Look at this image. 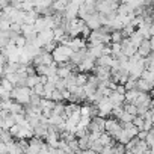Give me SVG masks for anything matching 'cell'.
<instances>
[{"label":"cell","instance_id":"cell-1","mask_svg":"<svg viewBox=\"0 0 154 154\" xmlns=\"http://www.w3.org/2000/svg\"><path fill=\"white\" fill-rule=\"evenodd\" d=\"M72 48L71 47H68V45H57L53 51H51V56H53V60L57 63V65H60V63H66V62H69V57L72 56Z\"/></svg>","mask_w":154,"mask_h":154},{"label":"cell","instance_id":"cell-2","mask_svg":"<svg viewBox=\"0 0 154 154\" xmlns=\"http://www.w3.org/2000/svg\"><path fill=\"white\" fill-rule=\"evenodd\" d=\"M30 95H32V89L27 86H15L11 91V98L23 106L30 103Z\"/></svg>","mask_w":154,"mask_h":154},{"label":"cell","instance_id":"cell-3","mask_svg":"<svg viewBox=\"0 0 154 154\" xmlns=\"http://www.w3.org/2000/svg\"><path fill=\"white\" fill-rule=\"evenodd\" d=\"M118 6H119V3H116L115 0H101V2H97L95 9H97V12H100V14L110 15V14L116 12Z\"/></svg>","mask_w":154,"mask_h":154},{"label":"cell","instance_id":"cell-4","mask_svg":"<svg viewBox=\"0 0 154 154\" xmlns=\"http://www.w3.org/2000/svg\"><path fill=\"white\" fill-rule=\"evenodd\" d=\"M83 2H68L65 11H63V17L66 20H72V18H77L79 17V8Z\"/></svg>","mask_w":154,"mask_h":154},{"label":"cell","instance_id":"cell-5","mask_svg":"<svg viewBox=\"0 0 154 154\" xmlns=\"http://www.w3.org/2000/svg\"><path fill=\"white\" fill-rule=\"evenodd\" d=\"M104 124H106V119L104 118L95 116V118L91 119L89 127H88V131L89 133H98V134H101V133H104Z\"/></svg>","mask_w":154,"mask_h":154},{"label":"cell","instance_id":"cell-6","mask_svg":"<svg viewBox=\"0 0 154 154\" xmlns=\"http://www.w3.org/2000/svg\"><path fill=\"white\" fill-rule=\"evenodd\" d=\"M121 122L116 119V118H107L106 119V124H104V131L109 133L112 137H115V134L121 130Z\"/></svg>","mask_w":154,"mask_h":154},{"label":"cell","instance_id":"cell-7","mask_svg":"<svg viewBox=\"0 0 154 154\" xmlns=\"http://www.w3.org/2000/svg\"><path fill=\"white\" fill-rule=\"evenodd\" d=\"M94 68H95V59L85 56V59L77 65V72H89L94 71Z\"/></svg>","mask_w":154,"mask_h":154},{"label":"cell","instance_id":"cell-8","mask_svg":"<svg viewBox=\"0 0 154 154\" xmlns=\"http://www.w3.org/2000/svg\"><path fill=\"white\" fill-rule=\"evenodd\" d=\"M85 23H86V26H88L91 30H98V29L103 26L101 21H100V14H98V12H94V14L88 15V18L85 20Z\"/></svg>","mask_w":154,"mask_h":154},{"label":"cell","instance_id":"cell-9","mask_svg":"<svg viewBox=\"0 0 154 154\" xmlns=\"http://www.w3.org/2000/svg\"><path fill=\"white\" fill-rule=\"evenodd\" d=\"M68 47H71L72 51H79V50H82V48H86L88 44H86V39L77 36V38H71V39H69Z\"/></svg>","mask_w":154,"mask_h":154},{"label":"cell","instance_id":"cell-10","mask_svg":"<svg viewBox=\"0 0 154 154\" xmlns=\"http://www.w3.org/2000/svg\"><path fill=\"white\" fill-rule=\"evenodd\" d=\"M24 17H26V12H24V11H21V9H17V8H15V9L9 14L8 20H9L11 23L23 24V23H24Z\"/></svg>","mask_w":154,"mask_h":154},{"label":"cell","instance_id":"cell-11","mask_svg":"<svg viewBox=\"0 0 154 154\" xmlns=\"http://www.w3.org/2000/svg\"><path fill=\"white\" fill-rule=\"evenodd\" d=\"M137 53L142 56V57H148L151 53H152V50H151V42H149V39H143L142 42H140V45L137 47Z\"/></svg>","mask_w":154,"mask_h":154},{"label":"cell","instance_id":"cell-12","mask_svg":"<svg viewBox=\"0 0 154 154\" xmlns=\"http://www.w3.org/2000/svg\"><path fill=\"white\" fill-rule=\"evenodd\" d=\"M143 39H145V38H143V35H142L139 30H134V32H133V33L128 36V41H130V44H131L134 48H137Z\"/></svg>","mask_w":154,"mask_h":154},{"label":"cell","instance_id":"cell-13","mask_svg":"<svg viewBox=\"0 0 154 154\" xmlns=\"http://www.w3.org/2000/svg\"><path fill=\"white\" fill-rule=\"evenodd\" d=\"M112 62H113V56H112V54H103V56H100V57L95 60V65L110 68V66H112Z\"/></svg>","mask_w":154,"mask_h":154},{"label":"cell","instance_id":"cell-14","mask_svg":"<svg viewBox=\"0 0 154 154\" xmlns=\"http://www.w3.org/2000/svg\"><path fill=\"white\" fill-rule=\"evenodd\" d=\"M109 100L112 101L113 106H122V104L125 103L124 94H119V92H116V91H112V94L109 95Z\"/></svg>","mask_w":154,"mask_h":154},{"label":"cell","instance_id":"cell-15","mask_svg":"<svg viewBox=\"0 0 154 154\" xmlns=\"http://www.w3.org/2000/svg\"><path fill=\"white\" fill-rule=\"evenodd\" d=\"M136 88H137V91H140V92H151L152 83H149V82H146V80H143V79H137Z\"/></svg>","mask_w":154,"mask_h":154},{"label":"cell","instance_id":"cell-16","mask_svg":"<svg viewBox=\"0 0 154 154\" xmlns=\"http://www.w3.org/2000/svg\"><path fill=\"white\" fill-rule=\"evenodd\" d=\"M68 2H69V0H56V2L51 5L53 12H62V14H63V11H65Z\"/></svg>","mask_w":154,"mask_h":154},{"label":"cell","instance_id":"cell-17","mask_svg":"<svg viewBox=\"0 0 154 154\" xmlns=\"http://www.w3.org/2000/svg\"><path fill=\"white\" fill-rule=\"evenodd\" d=\"M54 104H56V101H53V100H47V98H41V101H39V107H41V110H51V112H53Z\"/></svg>","mask_w":154,"mask_h":154},{"label":"cell","instance_id":"cell-18","mask_svg":"<svg viewBox=\"0 0 154 154\" xmlns=\"http://www.w3.org/2000/svg\"><path fill=\"white\" fill-rule=\"evenodd\" d=\"M146 149H149V146H148V143L145 142V140H137V143H136V146L131 149L133 152H136V154H143Z\"/></svg>","mask_w":154,"mask_h":154},{"label":"cell","instance_id":"cell-19","mask_svg":"<svg viewBox=\"0 0 154 154\" xmlns=\"http://www.w3.org/2000/svg\"><path fill=\"white\" fill-rule=\"evenodd\" d=\"M88 82V74L86 72H75V85L77 86H85Z\"/></svg>","mask_w":154,"mask_h":154},{"label":"cell","instance_id":"cell-20","mask_svg":"<svg viewBox=\"0 0 154 154\" xmlns=\"http://www.w3.org/2000/svg\"><path fill=\"white\" fill-rule=\"evenodd\" d=\"M77 142H79V148L82 151L83 149H88L91 146V140H89V136L88 134H85L83 137H79V139H77Z\"/></svg>","mask_w":154,"mask_h":154},{"label":"cell","instance_id":"cell-21","mask_svg":"<svg viewBox=\"0 0 154 154\" xmlns=\"http://www.w3.org/2000/svg\"><path fill=\"white\" fill-rule=\"evenodd\" d=\"M36 83H41V80H39V75L38 74H35V75H27V79H26V86L27 88H33Z\"/></svg>","mask_w":154,"mask_h":154},{"label":"cell","instance_id":"cell-22","mask_svg":"<svg viewBox=\"0 0 154 154\" xmlns=\"http://www.w3.org/2000/svg\"><path fill=\"white\" fill-rule=\"evenodd\" d=\"M110 48H112V56H113V57H118V56L122 54L121 42H110Z\"/></svg>","mask_w":154,"mask_h":154},{"label":"cell","instance_id":"cell-23","mask_svg":"<svg viewBox=\"0 0 154 154\" xmlns=\"http://www.w3.org/2000/svg\"><path fill=\"white\" fill-rule=\"evenodd\" d=\"M137 94H139L137 89H130V91H127V92L124 94V97H125V103H134Z\"/></svg>","mask_w":154,"mask_h":154},{"label":"cell","instance_id":"cell-24","mask_svg":"<svg viewBox=\"0 0 154 154\" xmlns=\"http://www.w3.org/2000/svg\"><path fill=\"white\" fill-rule=\"evenodd\" d=\"M12 41H14V44H15L18 48H23V47H26V44H27L26 36H24V35H21V33H20V35H17Z\"/></svg>","mask_w":154,"mask_h":154},{"label":"cell","instance_id":"cell-25","mask_svg":"<svg viewBox=\"0 0 154 154\" xmlns=\"http://www.w3.org/2000/svg\"><path fill=\"white\" fill-rule=\"evenodd\" d=\"M32 9H35V2H33V0H23V2H21V11L29 12Z\"/></svg>","mask_w":154,"mask_h":154},{"label":"cell","instance_id":"cell-26","mask_svg":"<svg viewBox=\"0 0 154 154\" xmlns=\"http://www.w3.org/2000/svg\"><path fill=\"white\" fill-rule=\"evenodd\" d=\"M124 110H125L127 113L133 115V116L137 115V106L133 104V103H124Z\"/></svg>","mask_w":154,"mask_h":154},{"label":"cell","instance_id":"cell-27","mask_svg":"<svg viewBox=\"0 0 154 154\" xmlns=\"http://www.w3.org/2000/svg\"><path fill=\"white\" fill-rule=\"evenodd\" d=\"M65 113V103L63 101H59L54 104V109H53V115H63Z\"/></svg>","mask_w":154,"mask_h":154},{"label":"cell","instance_id":"cell-28","mask_svg":"<svg viewBox=\"0 0 154 154\" xmlns=\"http://www.w3.org/2000/svg\"><path fill=\"white\" fill-rule=\"evenodd\" d=\"M122 39H124V36H122L121 30H113L110 33V42H121Z\"/></svg>","mask_w":154,"mask_h":154},{"label":"cell","instance_id":"cell-29","mask_svg":"<svg viewBox=\"0 0 154 154\" xmlns=\"http://www.w3.org/2000/svg\"><path fill=\"white\" fill-rule=\"evenodd\" d=\"M133 118H134L133 115H130V113H127V112L124 110V112H122V113L119 115L118 121H119L121 124H125V122H131V121H133Z\"/></svg>","mask_w":154,"mask_h":154},{"label":"cell","instance_id":"cell-30","mask_svg":"<svg viewBox=\"0 0 154 154\" xmlns=\"http://www.w3.org/2000/svg\"><path fill=\"white\" fill-rule=\"evenodd\" d=\"M140 79H143V80H146L149 83H154V72L149 71V69H145L142 72V75H140Z\"/></svg>","mask_w":154,"mask_h":154},{"label":"cell","instance_id":"cell-31","mask_svg":"<svg viewBox=\"0 0 154 154\" xmlns=\"http://www.w3.org/2000/svg\"><path fill=\"white\" fill-rule=\"evenodd\" d=\"M0 85H2V86H3V88H5L8 92H11V91L15 88V85H14V83H11V82L6 79V77H3V79H0Z\"/></svg>","mask_w":154,"mask_h":154},{"label":"cell","instance_id":"cell-32","mask_svg":"<svg viewBox=\"0 0 154 154\" xmlns=\"http://www.w3.org/2000/svg\"><path fill=\"white\" fill-rule=\"evenodd\" d=\"M134 30H136V29H134V26L127 24V26H124V27L121 29V33H122V36H124V38H128V36H130Z\"/></svg>","mask_w":154,"mask_h":154},{"label":"cell","instance_id":"cell-33","mask_svg":"<svg viewBox=\"0 0 154 154\" xmlns=\"http://www.w3.org/2000/svg\"><path fill=\"white\" fill-rule=\"evenodd\" d=\"M18 65H20V63H6V65H5V75H6V74L17 72V71H18Z\"/></svg>","mask_w":154,"mask_h":154},{"label":"cell","instance_id":"cell-34","mask_svg":"<svg viewBox=\"0 0 154 154\" xmlns=\"http://www.w3.org/2000/svg\"><path fill=\"white\" fill-rule=\"evenodd\" d=\"M131 122H133V125H134V127H137V130H139V131H140V130H143V118H142L140 115H136V116L133 118V121H131Z\"/></svg>","mask_w":154,"mask_h":154},{"label":"cell","instance_id":"cell-35","mask_svg":"<svg viewBox=\"0 0 154 154\" xmlns=\"http://www.w3.org/2000/svg\"><path fill=\"white\" fill-rule=\"evenodd\" d=\"M136 83H137V80L136 79H131V77H128V80L125 82V91H130V89H137L136 88Z\"/></svg>","mask_w":154,"mask_h":154},{"label":"cell","instance_id":"cell-36","mask_svg":"<svg viewBox=\"0 0 154 154\" xmlns=\"http://www.w3.org/2000/svg\"><path fill=\"white\" fill-rule=\"evenodd\" d=\"M32 91H33V94H36V95H39V97L42 98V95H44V85H42V83H36V85L32 88Z\"/></svg>","mask_w":154,"mask_h":154},{"label":"cell","instance_id":"cell-37","mask_svg":"<svg viewBox=\"0 0 154 154\" xmlns=\"http://www.w3.org/2000/svg\"><path fill=\"white\" fill-rule=\"evenodd\" d=\"M51 100H53V101H56V103H59V101H63L62 92H60L59 89H54V91L51 92Z\"/></svg>","mask_w":154,"mask_h":154},{"label":"cell","instance_id":"cell-38","mask_svg":"<svg viewBox=\"0 0 154 154\" xmlns=\"http://www.w3.org/2000/svg\"><path fill=\"white\" fill-rule=\"evenodd\" d=\"M89 148H91L92 151H95L97 154H100V152L103 151V148H104V146L100 143V140H95V142H92V143H91V146H89Z\"/></svg>","mask_w":154,"mask_h":154},{"label":"cell","instance_id":"cell-39","mask_svg":"<svg viewBox=\"0 0 154 154\" xmlns=\"http://www.w3.org/2000/svg\"><path fill=\"white\" fill-rule=\"evenodd\" d=\"M57 47V44H56V41H51V42H48V44H45L44 47H42V51H47V53H51L54 48Z\"/></svg>","mask_w":154,"mask_h":154},{"label":"cell","instance_id":"cell-40","mask_svg":"<svg viewBox=\"0 0 154 154\" xmlns=\"http://www.w3.org/2000/svg\"><path fill=\"white\" fill-rule=\"evenodd\" d=\"M137 140H139L137 137H131V139H130V140H128V142L125 143V151H131V149H133V148L136 146Z\"/></svg>","mask_w":154,"mask_h":154},{"label":"cell","instance_id":"cell-41","mask_svg":"<svg viewBox=\"0 0 154 154\" xmlns=\"http://www.w3.org/2000/svg\"><path fill=\"white\" fill-rule=\"evenodd\" d=\"M0 98H2L3 101L11 98V92H8V91H6V89L2 86V85H0Z\"/></svg>","mask_w":154,"mask_h":154},{"label":"cell","instance_id":"cell-42","mask_svg":"<svg viewBox=\"0 0 154 154\" xmlns=\"http://www.w3.org/2000/svg\"><path fill=\"white\" fill-rule=\"evenodd\" d=\"M20 128H21V125H20V124H14V125L9 128V133L12 134V137H15V136H17V133L20 131Z\"/></svg>","mask_w":154,"mask_h":154},{"label":"cell","instance_id":"cell-43","mask_svg":"<svg viewBox=\"0 0 154 154\" xmlns=\"http://www.w3.org/2000/svg\"><path fill=\"white\" fill-rule=\"evenodd\" d=\"M11 32H15V33H21V24H17V23H11Z\"/></svg>","mask_w":154,"mask_h":154},{"label":"cell","instance_id":"cell-44","mask_svg":"<svg viewBox=\"0 0 154 154\" xmlns=\"http://www.w3.org/2000/svg\"><path fill=\"white\" fill-rule=\"evenodd\" d=\"M146 136H148V131H145V130H140V131H137V139L139 140H145L146 139Z\"/></svg>","mask_w":154,"mask_h":154},{"label":"cell","instance_id":"cell-45","mask_svg":"<svg viewBox=\"0 0 154 154\" xmlns=\"http://www.w3.org/2000/svg\"><path fill=\"white\" fill-rule=\"evenodd\" d=\"M0 154H8V143L0 142Z\"/></svg>","mask_w":154,"mask_h":154},{"label":"cell","instance_id":"cell-46","mask_svg":"<svg viewBox=\"0 0 154 154\" xmlns=\"http://www.w3.org/2000/svg\"><path fill=\"white\" fill-rule=\"evenodd\" d=\"M26 72H27V75H35V74H36V69H35V66H32V65H27V68H26Z\"/></svg>","mask_w":154,"mask_h":154},{"label":"cell","instance_id":"cell-47","mask_svg":"<svg viewBox=\"0 0 154 154\" xmlns=\"http://www.w3.org/2000/svg\"><path fill=\"white\" fill-rule=\"evenodd\" d=\"M100 154H113V146H104Z\"/></svg>","mask_w":154,"mask_h":154},{"label":"cell","instance_id":"cell-48","mask_svg":"<svg viewBox=\"0 0 154 154\" xmlns=\"http://www.w3.org/2000/svg\"><path fill=\"white\" fill-rule=\"evenodd\" d=\"M115 91H116V92H119V94H125V92H127V91H125V86H124V85H118Z\"/></svg>","mask_w":154,"mask_h":154},{"label":"cell","instance_id":"cell-49","mask_svg":"<svg viewBox=\"0 0 154 154\" xmlns=\"http://www.w3.org/2000/svg\"><path fill=\"white\" fill-rule=\"evenodd\" d=\"M3 77H5V66L0 65V79H3Z\"/></svg>","mask_w":154,"mask_h":154},{"label":"cell","instance_id":"cell-50","mask_svg":"<svg viewBox=\"0 0 154 154\" xmlns=\"http://www.w3.org/2000/svg\"><path fill=\"white\" fill-rule=\"evenodd\" d=\"M82 154H97V152H95V151H92L91 148H88V149H83V151H82Z\"/></svg>","mask_w":154,"mask_h":154},{"label":"cell","instance_id":"cell-51","mask_svg":"<svg viewBox=\"0 0 154 154\" xmlns=\"http://www.w3.org/2000/svg\"><path fill=\"white\" fill-rule=\"evenodd\" d=\"M0 128H5V118L0 116Z\"/></svg>","mask_w":154,"mask_h":154},{"label":"cell","instance_id":"cell-52","mask_svg":"<svg viewBox=\"0 0 154 154\" xmlns=\"http://www.w3.org/2000/svg\"><path fill=\"white\" fill-rule=\"evenodd\" d=\"M131 0H122V3H130Z\"/></svg>","mask_w":154,"mask_h":154},{"label":"cell","instance_id":"cell-53","mask_svg":"<svg viewBox=\"0 0 154 154\" xmlns=\"http://www.w3.org/2000/svg\"><path fill=\"white\" fill-rule=\"evenodd\" d=\"M151 17H152V18H154V8H152V9H151Z\"/></svg>","mask_w":154,"mask_h":154},{"label":"cell","instance_id":"cell-54","mask_svg":"<svg viewBox=\"0 0 154 154\" xmlns=\"http://www.w3.org/2000/svg\"><path fill=\"white\" fill-rule=\"evenodd\" d=\"M2 101H3V100H2V98H0V104H2Z\"/></svg>","mask_w":154,"mask_h":154},{"label":"cell","instance_id":"cell-55","mask_svg":"<svg viewBox=\"0 0 154 154\" xmlns=\"http://www.w3.org/2000/svg\"><path fill=\"white\" fill-rule=\"evenodd\" d=\"M152 88H154V83H152Z\"/></svg>","mask_w":154,"mask_h":154}]
</instances>
